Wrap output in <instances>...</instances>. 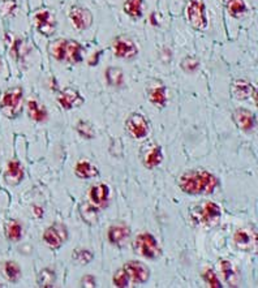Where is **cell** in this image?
<instances>
[{"instance_id": "27", "label": "cell", "mask_w": 258, "mask_h": 288, "mask_svg": "<svg viewBox=\"0 0 258 288\" xmlns=\"http://www.w3.org/2000/svg\"><path fill=\"white\" fill-rule=\"evenodd\" d=\"M106 80L108 85L119 88L124 84V73L120 68H108L106 71Z\"/></svg>"}, {"instance_id": "30", "label": "cell", "mask_w": 258, "mask_h": 288, "mask_svg": "<svg viewBox=\"0 0 258 288\" xmlns=\"http://www.w3.org/2000/svg\"><path fill=\"white\" fill-rule=\"evenodd\" d=\"M55 280H56V275L50 269L42 270L38 275V285L41 287H52Z\"/></svg>"}, {"instance_id": "8", "label": "cell", "mask_w": 258, "mask_h": 288, "mask_svg": "<svg viewBox=\"0 0 258 288\" xmlns=\"http://www.w3.org/2000/svg\"><path fill=\"white\" fill-rule=\"evenodd\" d=\"M34 25H36V29L43 36H52L56 30V20H55L52 11H50V9L37 11L36 15H34Z\"/></svg>"}, {"instance_id": "12", "label": "cell", "mask_w": 258, "mask_h": 288, "mask_svg": "<svg viewBox=\"0 0 258 288\" xmlns=\"http://www.w3.org/2000/svg\"><path fill=\"white\" fill-rule=\"evenodd\" d=\"M142 163L145 165L146 168L152 170V168L157 167L163 161V153L160 149L159 145L149 144L145 147H142Z\"/></svg>"}, {"instance_id": "6", "label": "cell", "mask_w": 258, "mask_h": 288, "mask_svg": "<svg viewBox=\"0 0 258 288\" xmlns=\"http://www.w3.org/2000/svg\"><path fill=\"white\" fill-rule=\"evenodd\" d=\"M222 217V209L215 202H205L194 212V221L197 224L210 227L217 224Z\"/></svg>"}, {"instance_id": "32", "label": "cell", "mask_w": 258, "mask_h": 288, "mask_svg": "<svg viewBox=\"0 0 258 288\" xmlns=\"http://www.w3.org/2000/svg\"><path fill=\"white\" fill-rule=\"evenodd\" d=\"M112 282L113 284H115V287H119V288H125L131 285L129 278H128L127 273H125V270L123 268L119 269V270H116V273L113 274Z\"/></svg>"}, {"instance_id": "24", "label": "cell", "mask_w": 258, "mask_h": 288, "mask_svg": "<svg viewBox=\"0 0 258 288\" xmlns=\"http://www.w3.org/2000/svg\"><path fill=\"white\" fill-rule=\"evenodd\" d=\"M219 270L220 273H222V276L223 279H224V282L227 283L228 285H232V287H235V285H238V274H236V271H235L234 266H232V264L230 261H227V259H222L219 264Z\"/></svg>"}, {"instance_id": "4", "label": "cell", "mask_w": 258, "mask_h": 288, "mask_svg": "<svg viewBox=\"0 0 258 288\" xmlns=\"http://www.w3.org/2000/svg\"><path fill=\"white\" fill-rule=\"evenodd\" d=\"M133 249L137 254L148 259H157L162 256V248L158 244L157 239L149 232H142L136 236Z\"/></svg>"}, {"instance_id": "36", "label": "cell", "mask_w": 258, "mask_h": 288, "mask_svg": "<svg viewBox=\"0 0 258 288\" xmlns=\"http://www.w3.org/2000/svg\"><path fill=\"white\" fill-rule=\"evenodd\" d=\"M81 285H82V287H95L97 283H95L94 276H92V275L83 276L82 280H81Z\"/></svg>"}, {"instance_id": "33", "label": "cell", "mask_w": 258, "mask_h": 288, "mask_svg": "<svg viewBox=\"0 0 258 288\" xmlns=\"http://www.w3.org/2000/svg\"><path fill=\"white\" fill-rule=\"evenodd\" d=\"M202 278H204V280L206 282V284L211 288H220L223 285L222 283H220V280L218 279L217 274H215V271H214L213 269H206V270L204 271V274H202Z\"/></svg>"}, {"instance_id": "28", "label": "cell", "mask_w": 258, "mask_h": 288, "mask_svg": "<svg viewBox=\"0 0 258 288\" xmlns=\"http://www.w3.org/2000/svg\"><path fill=\"white\" fill-rule=\"evenodd\" d=\"M225 9L232 17H238L246 11V6L244 0H224Z\"/></svg>"}, {"instance_id": "3", "label": "cell", "mask_w": 258, "mask_h": 288, "mask_svg": "<svg viewBox=\"0 0 258 288\" xmlns=\"http://www.w3.org/2000/svg\"><path fill=\"white\" fill-rule=\"evenodd\" d=\"M22 103H24V91L22 89L16 86L4 91L2 100H0V110L7 118L15 119L22 111Z\"/></svg>"}, {"instance_id": "5", "label": "cell", "mask_w": 258, "mask_h": 288, "mask_svg": "<svg viewBox=\"0 0 258 288\" xmlns=\"http://www.w3.org/2000/svg\"><path fill=\"white\" fill-rule=\"evenodd\" d=\"M185 15L194 29L205 30L208 28V16L204 0H188Z\"/></svg>"}, {"instance_id": "25", "label": "cell", "mask_w": 258, "mask_h": 288, "mask_svg": "<svg viewBox=\"0 0 258 288\" xmlns=\"http://www.w3.org/2000/svg\"><path fill=\"white\" fill-rule=\"evenodd\" d=\"M144 0H125L124 12L132 18H139L142 16Z\"/></svg>"}, {"instance_id": "16", "label": "cell", "mask_w": 258, "mask_h": 288, "mask_svg": "<svg viewBox=\"0 0 258 288\" xmlns=\"http://www.w3.org/2000/svg\"><path fill=\"white\" fill-rule=\"evenodd\" d=\"M255 232L250 231L248 228H240L238 229L234 235V243L235 245L240 250H252L255 247Z\"/></svg>"}, {"instance_id": "15", "label": "cell", "mask_w": 258, "mask_h": 288, "mask_svg": "<svg viewBox=\"0 0 258 288\" xmlns=\"http://www.w3.org/2000/svg\"><path fill=\"white\" fill-rule=\"evenodd\" d=\"M131 235V229L124 223H115L108 228L107 238L111 244L115 247H122Z\"/></svg>"}, {"instance_id": "23", "label": "cell", "mask_w": 258, "mask_h": 288, "mask_svg": "<svg viewBox=\"0 0 258 288\" xmlns=\"http://www.w3.org/2000/svg\"><path fill=\"white\" fill-rule=\"evenodd\" d=\"M27 112H29V116L32 120L37 121V123H43V121L47 120L48 114L47 110L43 104L38 103L37 100H30L27 103Z\"/></svg>"}, {"instance_id": "7", "label": "cell", "mask_w": 258, "mask_h": 288, "mask_svg": "<svg viewBox=\"0 0 258 288\" xmlns=\"http://www.w3.org/2000/svg\"><path fill=\"white\" fill-rule=\"evenodd\" d=\"M68 239V229L64 224L55 223L51 227L45 229L43 232V241L47 247L52 248V249H58L62 247Z\"/></svg>"}, {"instance_id": "13", "label": "cell", "mask_w": 258, "mask_h": 288, "mask_svg": "<svg viewBox=\"0 0 258 288\" xmlns=\"http://www.w3.org/2000/svg\"><path fill=\"white\" fill-rule=\"evenodd\" d=\"M231 94L235 99L245 100L252 97L255 100L257 91H255L254 86L245 80H235L231 84Z\"/></svg>"}, {"instance_id": "19", "label": "cell", "mask_w": 258, "mask_h": 288, "mask_svg": "<svg viewBox=\"0 0 258 288\" xmlns=\"http://www.w3.org/2000/svg\"><path fill=\"white\" fill-rule=\"evenodd\" d=\"M232 118H234L235 124H236L241 130H244V132H250V130H253V128H254L255 125L254 115H253L249 110H236V111L234 112V115H232Z\"/></svg>"}, {"instance_id": "9", "label": "cell", "mask_w": 258, "mask_h": 288, "mask_svg": "<svg viewBox=\"0 0 258 288\" xmlns=\"http://www.w3.org/2000/svg\"><path fill=\"white\" fill-rule=\"evenodd\" d=\"M125 128H127L128 133L136 140L145 138L149 135V130H150L148 120L141 114H132L125 121Z\"/></svg>"}, {"instance_id": "20", "label": "cell", "mask_w": 258, "mask_h": 288, "mask_svg": "<svg viewBox=\"0 0 258 288\" xmlns=\"http://www.w3.org/2000/svg\"><path fill=\"white\" fill-rule=\"evenodd\" d=\"M24 168L21 166L18 161H11L7 166L6 174H4V179L8 182L9 186H17L24 179Z\"/></svg>"}, {"instance_id": "29", "label": "cell", "mask_w": 258, "mask_h": 288, "mask_svg": "<svg viewBox=\"0 0 258 288\" xmlns=\"http://www.w3.org/2000/svg\"><path fill=\"white\" fill-rule=\"evenodd\" d=\"M4 274L11 282H17L21 276V269L15 261H8L4 265Z\"/></svg>"}, {"instance_id": "21", "label": "cell", "mask_w": 258, "mask_h": 288, "mask_svg": "<svg viewBox=\"0 0 258 288\" xmlns=\"http://www.w3.org/2000/svg\"><path fill=\"white\" fill-rule=\"evenodd\" d=\"M98 168L95 167L93 163H90L89 161H85V159L77 162V165L74 167V175L78 179H93V177L98 176Z\"/></svg>"}, {"instance_id": "11", "label": "cell", "mask_w": 258, "mask_h": 288, "mask_svg": "<svg viewBox=\"0 0 258 288\" xmlns=\"http://www.w3.org/2000/svg\"><path fill=\"white\" fill-rule=\"evenodd\" d=\"M69 20L74 29L86 30L93 24V15L89 9L81 6H73L69 9Z\"/></svg>"}, {"instance_id": "2", "label": "cell", "mask_w": 258, "mask_h": 288, "mask_svg": "<svg viewBox=\"0 0 258 288\" xmlns=\"http://www.w3.org/2000/svg\"><path fill=\"white\" fill-rule=\"evenodd\" d=\"M48 53L58 62H67L77 64L83 59V48L76 41L69 39H56L48 46Z\"/></svg>"}, {"instance_id": "34", "label": "cell", "mask_w": 258, "mask_h": 288, "mask_svg": "<svg viewBox=\"0 0 258 288\" xmlns=\"http://www.w3.org/2000/svg\"><path fill=\"white\" fill-rule=\"evenodd\" d=\"M77 132L81 137L86 138V140H92L95 136L93 126L89 123H86V121H80L77 124Z\"/></svg>"}, {"instance_id": "31", "label": "cell", "mask_w": 258, "mask_h": 288, "mask_svg": "<svg viewBox=\"0 0 258 288\" xmlns=\"http://www.w3.org/2000/svg\"><path fill=\"white\" fill-rule=\"evenodd\" d=\"M93 253L86 249H76L72 254V259L78 265H88L93 261Z\"/></svg>"}, {"instance_id": "17", "label": "cell", "mask_w": 258, "mask_h": 288, "mask_svg": "<svg viewBox=\"0 0 258 288\" xmlns=\"http://www.w3.org/2000/svg\"><path fill=\"white\" fill-rule=\"evenodd\" d=\"M110 197V188L106 184H95L89 191V200L94 207H104Z\"/></svg>"}, {"instance_id": "10", "label": "cell", "mask_w": 258, "mask_h": 288, "mask_svg": "<svg viewBox=\"0 0 258 288\" xmlns=\"http://www.w3.org/2000/svg\"><path fill=\"white\" fill-rule=\"evenodd\" d=\"M127 273L129 282L133 284H144L150 278V270L145 264L139 261H129L123 268Z\"/></svg>"}, {"instance_id": "1", "label": "cell", "mask_w": 258, "mask_h": 288, "mask_svg": "<svg viewBox=\"0 0 258 288\" xmlns=\"http://www.w3.org/2000/svg\"><path fill=\"white\" fill-rule=\"evenodd\" d=\"M219 180L206 170H188L179 179V187L190 196H208L215 192Z\"/></svg>"}, {"instance_id": "35", "label": "cell", "mask_w": 258, "mask_h": 288, "mask_svg": "<svg viewBox=\"0 0 258 288\" xmlns=\"http://www.w3.org/2000/svg\"><path fill=\"white\" fill-rule=\"evenodd\" d=\"M199 67V62L196 59V58H193V56H188L185 58L183 62H181V68L184 69L185 72H189V73H193V72H196Z\"/></svg>"}, {"instance_id": "26", "label": "cell", "mask_w": 258, "mask_h": 288, "mask_svg": "<svg viewBox=\"0 0 258 288\" xmlns=\"http://www.w3.org/2000/svg\"><path fill=\"white\" fill-rule=\"evenodd\" d=\"M6 236L11 241H20L22 238V227H21L20 222L17 221H9L6 223Z\"/></svg>"}, {"instance_id": "18", "label": "cell", "mask_w": 258, "mask_h": 288, "mask_svg": "<svg viewBox=\"0 0 258 288\" xmlns=\"http://www.w3.org/2000/svg\"><path fill=\"white\" fill-rule=\"evenodd\" d=\"M58 103H59L60 106L64 110H72L81 106L83 103V99L77 90H74V89H66V90H63L59 94V97H58Z\"/></svg>"}, {"instance_id": "14", "label": "cell", "mask_w": 258, "mask_h": 288, "mask_svg": "<svg viewBox=\"0 0 258 288\" xmlns=\"http://www.w3.org/2000/svg\"><path fill=\"white\" fill-rule=\"evenodd\" d=\"M113 54L118 58H123V59H132L138 53L136 43L131 41L129 38H118L112 44Z\"/></svg>"}, {"instance_id": "22", "label": "cell", "mask_w": 258, "mask_h": 288, "mask_svg": "<svg viewBox=\"0 0 258 288\" xmlns=\"http://www.w3.org/2000/svg\"><path fill=\"white\" fill-rule=\"evenodd\" d=\"M149 100L153 103V104H157L159 107H164L167 103V90L166 86L162 85V84H158V85L152 86L149 89Z\"/></svg>"}]
</instances>
